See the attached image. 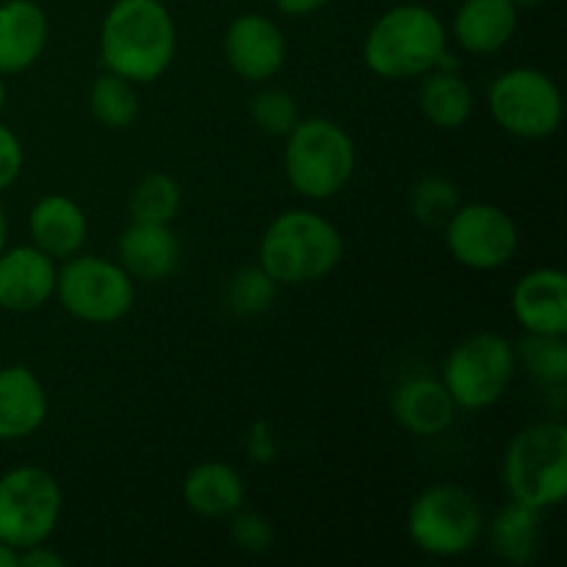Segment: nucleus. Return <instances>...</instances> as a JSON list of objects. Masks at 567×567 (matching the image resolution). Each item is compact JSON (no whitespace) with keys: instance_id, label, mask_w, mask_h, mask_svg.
Returning <instances> with one entry per match:
<instances>
[{"instance_id":"obj_1","label":"nucleus","mask_w":567,"mask_h":567,"mask_svg":"<svg viewBox=\"0 0 567 567\" xmlns=\"http://www.w3.org/2000/svg\"><path fill=\"white\" fill-rule=\"evenodd\" d=\"M177 25L164 0H114L100 25V61L131 83H153L172 66Z\"/></svg>"},{"instance_id":"obj_2","label":"nucleus","mask_w":567,"mask_h":567,"mask_svg":"<svg viewBox=\"0 0 567 567\" xmlns=\"http://www.w3.org/2000/svg\"><path fill=\"white\" fill-rule=\"evenodd\" d=\"M341 258V230L316 210H282L260 236L258 264L280 288L324 280L338 269Z\"/></svg>"},{"instance_id":"obj_3","label":"nucleus","mask_w":567,"mask_h":567,"mask_svg":"<svg viewBox=\"0 0 567 567\" xmlns=\"http://www.w3.org/2000/svg\"><path fill=\"white\" fill-rule=\"evenodd\" d=\"M446 50V25L430 6L399 3L369 28L363 61L377 78L408 81L435 70Z\"/></svg>"},{"instance_id":"obj_4","label":"nucleus","mask_w":567,"mask_h":567,"mask_svg":"<svg viewBox=\"0 0 567 567\" xmlns=\"http://www.w3.org/2000/svg\"><path fill=\"white\" fill-rule=\"evenodd\" d=\"M288 186L305 199H330L347 188L358 166V150L347 127L327 116H308L286 136L282 150Z\"/></svg>"},{"instance_id":"obj_5","label":"nucleus","mask_w":567,"mask_h":567,"mask_svg":"<svg viewBox=\"0 0 567 567\" xmlns=\"http://www.w3.org/2000/svg\"><path fill=\"white\" fill-rule=\"evenodd\" d=\"M502 476L513 502L543 513L559 507L567 496V426L563 421L524 426L504 452Z\"/></svg>"},{"instance_id":"obj_6","label":"nucleus","mask_w":567,"mask_h":567,"mask_svg":"<svg viewBox=\"0 0 567 567\" xmlns=\"http://www.w3.org/2000/svg\"><path fill=\"white\" fill-rule=\"evenodd\" d=\"M485 513L474 493L452 482L430 485L408 509L410 543L437 559L468 554L485 535Z\"/></svg>"},{"instance_id":"obj_7","label":"nucleus","mask_w":567,"mask_h":567,"mask_svg":"<svg viewBox=\"0 0 567 567\" xmlns=\"http://www.w3.org/2000/svg\"><path fill=\"white\" fill-rule=\"evenodd\" d=\"M515 369V343L498 332H474L446 354L441 382L457 410L480 413L507 393Z\"/></svg>"},{"instance_id":"obj_8","label":"nucleus","mask_w":567,"mask_h":567,"mask_svg":"<svg viewBox=\"0 0 567 567\" xmlns=\"http://www.w3.org/2000/svg\"><path fill=\"white\" fill-rule=\"evenodd\" d=\"M487 111L509 136L540 142L559 131L565 105L551 75L535 66H513L487 89Z\"/></svg>"},{"instance_id":"obj_9","label":"nucleus","mask_w":567,"mask_h":567,"mask_svg":"<svg viewBox=\"0 0 567 567\" xmlns=\"http://www.w3.org/2000/svg\"><path fill=\"white\" fill-rule=\"evenodd\" d=\"M64 493L39 465H17L0 476V540L14 551L39 546L59 529Z\"/></svg>"},{"instance_id":"obj_10","label":"nucleus","mask_w":567,"mask_h":567,"mask_svg":"<svg viewBox=\"0 0 567 567\" xmlns=\"http://www.w3.org/2000/svg\"><path fill=\"white\" fill-rule=\"evenodd\" d=\"M55 297L83 324H116L133 310L136 286L116 260L78 252L55 275Z\"/></svg>"},{"instance_id":"obj_11","label":"nucleus","mask_w":567,"mask_h":567,"mask_svg":"<svg viewBox=\"0 0 567 567\" xmlns=\"http://www.w3.org/2000/svg\"><path fill=\"white\" fill-rule=\"evenodd\" d=\"M449 255L474 271H496L518 252V225L504 208L493 203L460 205L443 227Z\"/></svg>"},{"instance_id":"obj_12","label":"nucleus","mask_w":567,"mask_h":567,"mask_svg":"<svg viewBox=\"0 0 567 567\" xmlns=\"http://www.w3.org/2000/svg\"><path fill=\"white\" fill-rule=\"evenodd\" d=\"M288 55L286 33L271 17L249 14L236 17L225 31L227 66L247 83H266L282 70Z\"/></svg>"},{"instance_id":"obj_13","label":"nucleus","mask_w":567,"mask_h":567,"mask_svg":"<svg viewBox=\"0 0 567 567\" xmlns=\"http://www.w3.org/2000/svg\"><path fill=\"white\" fill-rule=\"evenodd\" d=\"M59 266L33 244L0 252V308L9 313H33L55 297Z\"/></svg>"},{"instance_id":"obj_14","label":"nucleus","mask_w":567,"mask_h":567,"mask_svg":"<svg viewBox=\"0 0 567 567\" xmlns=\"http://www.w3.org/2000/svg\"><path fill=\"white\" fill-rule=\"evenodd\" d=\"M509 308L520 330L532 336H567V277L563 269L540 266L515 282Z\"/></svg>"},{"instance_id":"obj_15","label":"nucleus","mask_w":567,"mask_h":567,"mask_svg":"<svg viewBox=\"0 0 567 567\" xmlns=\"http://www.w3.org/2000/svg\"><path fill=\"white\" fill-rule=\"evenodd\" d=\"M181 241L172 225L131 221L116 238V264L144 282H161L175 275L181 264Z\"/></svg>"},{"instance_id":"obj_16","label":"nucleus","mask_w":567,"mask_h":567,"mask_svg":"<svg viewBox=\"0 0 567 567\" xmlns=\"http://www.w3.org/2000/svg\"><path fill=\"white\" fill-rule=\"evenodd\" d=\"M50 22L37 0L0 3V75H17L39 61L48 48Z\"/></svg>"},{"instance_id":"obj_17","label":"nucleus","mask_w":567,"mask_h":567,"mask_svg":"<svg viewBox=\"0 0 567 567\" xmlns=\"http://www.w3.org/2000/svg\"><path fill=\"white\" fill-rule=\"evenodd\" d=\"M391 413L415 437L443 435L457 419V404L437 377H410L393 391Z\"/></svg>"},{"instance_id":"obj_18","label":"nucleus","mask_w":567,"mask_h":567,"mask_svg":"<svg viewBox=\"0 0 567 567\" xmlns=\"http://www.w3.org/2000/svg\"><path fill=\"white\" fill-rule=\"evenodd\" d=\"M28 236L37 249L59 264L83 249L89 238V221L81 205L64 194H48L28 214Z\"/></svg>"},{"instance_id":"obj_19","label":"nucleus","mask_w":567,"mask_h":567,"mask_svg":"<svg viewBox=\"0 0 567 567\" xmlns=\"http://www.w3.org/2000/svg\"><path fill=\"white\" fill-rule=\"evenodd\" d=\"M518 31L513 0H463L454 11L452 33L465 53L493 55L507 48Z\"/></svg>"},{"instance_id":"obj_20","label":"nucleus","mask_w":567,"mask_h":567,"mask_svg":"<svg viewBox=\"0 0 567 567\" xmlns=\"http://www.w3.org/2000/svg\"><path fill=\"white\" fill-rule=\"evenodd\" d=\"M48 419V391L37 371L14 363L0 369V441H22Z\"/></svg>"},{"instance_id":"obj_21","label":"nucleus","mask_w":567,"mask_h":567,"mask_svg":"<svg viewBox=\"0 0 567 567\" xmlns=\"http://www.w3.org/2000/svg\"><path fill=\"white\" fill-rule=\"evenodd\" d=\"M183 504L199 518H230L247 502L241 474L227 463H199L183 476Z\"/></svg>"},{"instance_id":"obj_22","label":"nucleus","mask_w":567,"mask_h":567,"mask_svg":"<svg viewBox=\"0 0 567 567\" xmlns=\"http://www.w3.org/2000/svg\"><path fill=\"white\" fill-rule=\"evenodd\" d=\"M543 509L529 507L509 498L496 515H493L487 535L496 557L509 565H529L535 563L543 546Z\"/></svg>"},{"instance_id":"obj_23","label":"nucleus","mask_w":567,"mask_h":567,"mask_svg":"<svg viewBox=\"0 0 567 567\" xmlns=\"http://www.w3.org/2000/svg\"><path fill=\"white\" fill-rule=\"evenodd\" d=\"M419 109L437 131H457L474 114V92L460 70H432L421 75Z\"/></svg>"},{"instance_id":"obj_24","label":"nucleus","mask_w":567,"mask_h":567,"mask_svg":"<svg viewBox=\"0 0 567 567\" xmlns=\"http://www.w3.org/2000/svg\"><path fill=\"white\" fill-rule=\"evenodd\" d=\"M138 109V92L136 83L125 81L116 72H100L89 89V111H92L94 122L103 125L105 131H125L136 122Z\"/></svg>"},{"instance_id":"obj_25","label":"nucleus","mask_w":567,"mask_h":567,"mask_svg":"<svg viewBox=\"0 0 567 567\" xmlns=\"http://www.w3.org/2000/svg\"><path fill=\"white\" fill-rule=\"evenodd\" d=\"M183 192L181 183L166 172H147L138 177L127 197V210L131 221H150V225H172L181 214Z\"/></svg>"},{"instance_id":"obj_26","label":"nucleus","mask_w":567,"mask_h":567,"mask_svg":"<svg viewBox=\"0 0 567 567\" xmlns=\"http://www.w3.org/2000/svg\"><path fill=\"white\" fill-rule=\"evenodd\" d=\"M515 360L526 374L546 388H565L567 382V343L565 336H532L526 332L515 343Z\"/></svg>"},{"instance_id":"obj_27","label":"nucleus","mask_w":567,"mask_h":567,"mask_svg":"<svg viewBox=\"0 0 567 567\" xmlns=\"http://www.w3.org/2000/svg\"><path fill=\"white\" fill-rule=\"evenodd\" d=\"M463 205L457 183L443 175H424L410 188V214L430 230H443Z\"/></svg>"},{"instance_id":"obj_28","label":"nucleus","mask_w":567,"mask_h":567,"mask_svg":"<svg viewBox=\"0 0 567 567\" xmlns=\"http://www.w3.org/2000/svg\"><path fill=\"white\" fill-rule=\"evenodd\" d=\"M277 286L269 271L260 264L241 266L230 280L225 282V308L233 316H264L277 302Z\"/></svg>"},{"instance_id":"obj_29","label":"nucleus","mask_w":567,"mask_h":567,"mask_svg":"<svg viewBox=\"0 0 567 567\" xmlns=\"http://www.w3.org/2000/svg\"><path fill=\"white\" fill-rule=\"evenodd\" d=\"M249 120L266 136L286 138L297 127V122L302 120V111H299V100L291 92L277 86H264L249 100Z\"/></svg>"},{"instance_id":"obj_30","label":"nucleus","mask_w":567,"mask_h":567,"mask_svg":"<svg viewBox=\"0 0 567 567\" xmlns=\"http://www.w3.org/2000/svg\"><path fill=\"white\" fill-rule=\"evenodd\" d=\"M230 537L241 551L266 554L275 546V524L269 515L255 513V509H238L230 515Z\"/></svg>"},{"instance_id":"obj_31","label":"nucleus","mask_w":567,"mask_h":567,"mask_svg":"<svg viewBox=\"0 0 567 567\" xmlns=\"http://www.w3.org/2000/svg\"><path fill=\"white\" fill-rule=\"evenodd\" d=\"M22 161L25 155H22L20 138L14 136L11 127L0 125V192H6L20 177Z\"/></svg>"},{"instance_id":"obj_32","label":"nucleus","mask_w":567,"mask_h":567,"mask_svg":"<svg viewBox=\"0 0 567 567\" xmlns=\"http://www.w3.org/2000/svg\"><path fill=\"white\" fill-rule=\"evenodd\" d=\"M277 435L275 430H271L266 421H255L252 426H249V435H247V454L252 463H260V465H269L275 463L277 457Z\"/></svg>"},{"instance_id":"obj_33","label":"nucleus","mask_w":567,"mask_h":567,"mask_svg":"<svg viewBox=\"0 0 567 567\" xmlns=\"http://www.w3.org/2000/svg\"><path fill=\"white\" fill-rule=\"evenodd\" d=\"M64 565H66V557H61L55 548L44 546V543L17 551V567H64Z\"/></svg>"},{"instance_id":"obj_34","label":"nucleus","mask_w":567,"mask_h":567,"mask_svg":"<svg viewBox=\"0 0 567 567\" xmlns=\"http://www.w3.org/2000/svg\"><path fill=\"white\" fill-rule=\"evenodd\" d=\"M275 9L286 17H310L324 9L330 0H271Z\"/></svg>"},{"instance_id":"obj_35","label":"nucleus","mask_w":567,"mask_h":567,"mask_svg":"<svg viewBox=\"0 0 567 567\" xmlns=\"http://www.w3.org/2000/svg\"><path fill=\"white\" fill-rule=\"evenodd\" d=\"M0 567H17V551L0 540Z\"/></svg>"},{"instance_id":"obj_36","label":"nucleus","mask_w":567,"mask_h":567,"mask_svg":"<svg viewBox=\"0 0 567 567\" xmlns=\"http://www.w3.org/2000/svg\"><path fill=\"white\" fill-rule=\"evenodd\" d=\"M6 249V214L3 208H0V252Z\"/></svg>"},{"instance_id":"obj_37","label":"nucleus","mask_w":567,"mask_h":567,"mask_svg":"<svg viewBox=\"0 0 567 567\" xmlns=\"http://www.w3.org/2000/svg\"><path fill=\"white\" fill-rule=\"evenodd\" d=\"M513 3L518 6V9H532V6L543 3V0H513Z\"/></svg>"},{"instance_id":"obj_38","label":"nucleus","mask_w":567,"mask_h":567,"mask_svg":"<svg viewBox=\"0 0 567 567\" xmlns=\"http://www.w3.org/2000/svg\"><path fill=\"white\" fill-rule=\"evenodd\" d=\"M6 105V83H3V75H0V111H3Z\"/></svg>"}]
</instances>
